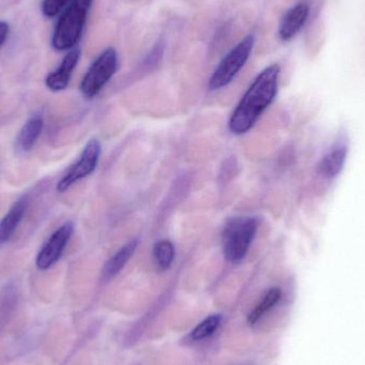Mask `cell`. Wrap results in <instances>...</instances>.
<instances>
[{
	"mask_svg": "<svg viewBox=\"0 0 365 365\" xmlns=\"http://www.w3.org/2000/svg\"><path fill=\"white\" fill-rule=\"evenodd\" d=\"M101 151H102L101 143L96 139L90 140L83 149V153H81L77 163H75L71 167L70 170L66 173V175L58 182V192H66L75 182L92 175L98 167Z\"/></svg>",
	"mask_w": 365,
	"mask_h": 365,
	"instance_id": "cell-6",
	"label": "cell"
},
{
	"mask_svg": "<svg viewBox=\"0 0 365 365\" xmlns=\"http://www.w3.org/2000/svg\"><path fill=\"white\" fill-rule=\"evenodd\" d=\"M81 51L79 48H73L66 53L61 63L45 78V86L53 92L63 91L68 88L72 78L73 72L78 66Z\"/></svg>",
	"mask_w": 365,
	"mask_h": 365,
	"instance_id": "cell-8",
	"label": "cell"
},
{
	"mask_svg": "<svg viewBox=\"0 0 365 365\" xmlns=\"http://www.w3.org/2000/svg\"><path fill=\"white\" fill-rule=\"evenodd\" d=\"M73 233H74V223L68 221L51 234V237L43 245L36 255V266L38 269H49L61 259L68 242L72 238Z\"/></svg>",
	"mask_w": 365,
	"mask_h": 365,
	"instance_id": "cell-7",
	"label": "cell"
},
{
	"mask_svg": "<svg viewBox=\"0 0 365 365\" xmlns=\"http://www.w3.org/2000/svg\"><path fill=\"white\" fill-rule=\"evenodd\" d=\"M255 43V36L248 34L221 59L208 81L210 90L216 91L222 89L234 81L248 62Z\"/></svg>",
	"mask_w": 365,
	"mask_h": 365,
	"instance_id": "cell-4",
	"label": "cell"
},
{
	"mask_svg": "<svg viewBox=\"0 0 365 365\" xmlns=\"http://www.w3.org/2000/svg\"><path fill=\"white\" fill-rule=\"evenodd\" d=\"M349 154L347 137L342 135L336 139L329 151L322 158L319 171L326 179H334L342 173Z\"/></svg>",
	"mask_w": 365,
	"mask_h": 365,
	"instance_id": "cell-9",
	"label": "cell"
},
{
	"mask_svg": "<svg viewBox=\"0 0 365 365\" xmlns=\"http://www.w3.org/2000/svg\"><path fill=\"white\" fill-rule=\"evenodd\" d=\"M10 34V26L6 21H0V47L6 43Z\"/></svg>",
	"mask_w": 365,
	"mask_h": 365,
	"instance_id": "cell-19",
	"label": "cell"
},
{
	"mask_svg": "<svg viewBox=\"0 0 365 365\" xmlns=\"http://www.w3.org/2000/svg\"><path fill=\"white\" fill-rule=\"evenodd\" d=\"M221 321H222V317L220 314L210 315L191 331V339L193 341H202L210 338L218 329Z\"/></svg>",
	"mask_w": 365,
	"mask_h": 365,
	"instance_id": "cell-16",
	"label": "cell"
},
{
	"mask_svg": "<svg viewBox=\"0 0 365 365\" xmlns=\"http://www.w3.org/2000/svg\"><path fill=\"white\" fill-rule=\"evenodd\" d=\"M280 66L272 64L264 68L251 83L234 110L229 128L234 135L246 134L257 123L278 93Z\"/></svg>",
	"mask_w": 365,
	"mask_h": 365,
	"instance_id": "cell-1",
	"label": "cell"
},
{
	"mask_svg": "<svg viewBox=\"0 0 365 365\" xmlns=\"http://www.w3.org/2000/svg\"><path fill=\"white\" fill-rule=\"evenodd\" d=\"M72 0H42L41 11L46 19H55L61 14Z\"/></svg>",
	"mask_w": 365,
	"mask_h": 365,
	"instance_id": "cell-17",
	"label": "cell"
},
{
	"mask_svg": "<svg viewBox=\"0 0 365 365\" xmlns=\"http://www.w3.org/2000/svg\"><path fill=\"white\" fill-rule=\"evenodd\" d=\"M165 43L164 41L160 40L154 45L153 48L151 49L148 53L147 58L145 60V64L147 66H155L156 63L162 60L163 55H164Z\"/></svg>",
	"mask_w": 365,
	"mask_h": 365,
	"instance_id": "cell-18",
	"label": "cell"
},
{
	"mask_svg": "<svg viewBox=\"0 0 365 365\" xmlns=\"http://www.w3.org/2000/svg\"><path fill=\"white\" fill-rule=\"evenodd\" d=\"M175 246L170 240H163L156 242L154 247V257L160 269H169L175 261Z\"/></svg>",
	"mask_w": 365,
	"mask_h": 365,
	"instance_id": "cell-15",
	"label": "cell"
},
{
	"mask_svg": "<svg viewBox=\"0 0 365 365\" xmlns=\"http://www.w3.org/2000/svg\"><path fill=\"white\" fill-rule=\"evenodd\" d=\"M281 296H282V292H281L280 289H278V287L270 289L266 293V295L264 296L262 302L249 314L248 323L250 325H255V323H257L259 319H261L265 313H267L270 309L274 308L278 304L279 300L281 299Z\"/></svg>",
	"mask_w": 365,
	"mask_h": 365,
	"instance_id": "cell-14",
	"label": "cell"
},
{
	"mask_svg": "<svg viewBox=\"0 0 365 365\" xmlns=\"http://www.w3.org/2000/svg\"><path fill=\"white\" fill-rule=\"evenodd\" d=\"M257 231V220L253 217L230 220L223 232L225 259L233 264L240 263L248 255Z\"/></svg>",
	"mask_w": 365,
	"mask_h": 365,
	"instance_id": "cell-3",
	"label": "cell"
},
{
	"mask_svg": "<svg viewBox=\"0 0 365 365\" xmlns=\"http://www.w3.org/2000/svg\"><path fill=\"white\" fill-rule=\"evenodd\" d=\"M44 128L42 115H34L24 124L15 140V148L19 152H28L34 147Z\"/></svg>",
	"mask_w": 365,
	"mask_h": 365,
	"instance_id": "cell-12",
	"label": "cell"
},
{
	"mask_svg": "<svg viewBox=\"0 0 365 365\" xmlns=\"http://www.w3.org/2000/svg\"><path fill=\"white\" fill-rule=\"evenodd\" d=\"M119 66V56L113 47L104 49L92 62L81 83V92L83 98H96L108 81L113 78Z\"/></svg>",
	"mask_w": 365,
	"mask_h": 365,
	"instance_id": "cell-5",
	"label": "cell"
},
{
	"mask_svg": "<svg viewBox=\"0 0 365 365\" xmlns=\"http://www.w3.org/2000/svg\"><path fill=\"white\" fill-rule=\"evenodd\" d=\"M29 205V199L27 197L17 200L9 212L0 220V246L8 242L13 234L19 227V223L23 220Z\"/></svg>",
	"mask_w": 365,
	"mask_h": 365,
	"instance_id": "cell-11",
	"label": "cell"
},
{
	"mask_svg": "<svg viewBox=\"0 0 365 365\" xmlns=\"http://www.w3.org/2000/svg\"><path fill=\"white\" fill-rule=\"evenodd\" d=\"M138 247V240H133L128 242L125 246L122 247L108 262L104 267V276L106 278H113L115 274H119L124 266L126 265L130 257L134 255Z\"/></svg>",
	"mask_w": 365,
	"mask_h": 365,
	"instance_id": "cell-13",
	"label": "cell"
},
{
	"mask_svg": "<svg viewBox=\"0 0 365 365\" xmlns=\"http://www.w3.org/2000/svg\"><path fill=\"white\" fill-rule=\"evenodd\" d=\"M310 14V6L306 2H299L292 6L281 19L278 36L281 41L287 42L295 38L306 25Z\"/></svg>",
	"mask_w": 365,
	"mask_h": 365,
	"instance_id": "cell-10",
	"label": "cell"
},
{
	"mask_svg": "<svg viewBox=\"0 0 365 365\" xmlns=\"http://www.w3.org/2000/svg\"><path fill=\"white\" fill-rule=\"evenodd\" d=\"M93 0H72L61 13L53 36L51 46L57 51H68L76 48L83 36Z\"/></svg>",
	"mask_w": 365,
	"mask_h": 365,
	"instance_id": "cell-2",
	"label": "cell"
}]
</instances>
